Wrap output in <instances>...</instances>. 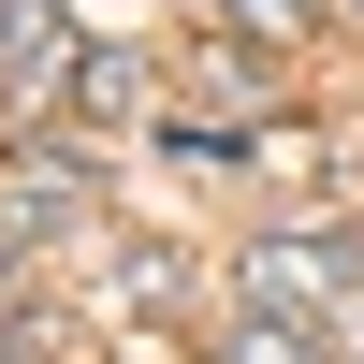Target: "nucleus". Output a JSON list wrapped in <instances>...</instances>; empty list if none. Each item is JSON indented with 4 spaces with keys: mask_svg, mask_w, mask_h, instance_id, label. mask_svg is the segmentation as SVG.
<instances>
[{
    "mask_svg": "<svg viewBox=\"0 0 364 364\" xmlns=\"http://www.w3.org/2000/svg\"><path fill=\"white\" fill-rule=\"evenodd\" d=\"M15 306H29V277H15V262H0V321H15Z\"/></svg>",
    "mask_w": 364,
    "mask_h": 364,
    "instance_id": "obj_7",
    "label": "nucleus"
},
{
    "mask_svg": "<svg viewBox=\"0 0 364 364\" xmlns=\"http://www.w3.org/2000/svg\"><path fill=\"white\" fill-rule=\"evenodd\" d=\"M219 364H336V350H321L291 306H262V321H233V336H219Z\"/></svg>",
    "mask_w": 364,
    "mask_h": 364,
    "instance_id": "obj_4",
    "label": "nucleus"
},
{
    "mask_svg": "<svg viewBox=\"0 0 364 364\" xmlns=\"http://www.w3.org/2000/svg\"><path fill=\"white\" fill-rule=\"evenodd\" d=\"M58 87H73L87 132H102V117H161V73H146L132 44H73V58H58Z\"/></svg>",
    "mask_w": 364,
    "mask_h": 364,
    "instance_id": "obj_2",
    "label": "nucleus"
},
{
    "mask_svg": "<svg viewBox=\"0 0 364 364\" xmlns=\"http://www.w3.org/2000/svg\"><path fill=\"white\" fill-rule=\"evenodd\" d=\"M336 291H364V248L336 219H277L248 248V306H291V321H306V306H336Z\"/></svg>",
    "mask_w": 364,
    "mask_h": 364,
    "instance_id": "obj_1",
    "label": "nucleus"
},
{
    "mask_svg": "<svg viewBox=\"0 0 364 364\" xmlns=\"http://www.w3.org/2000/svg\"><path fill=\"white\" fill-rule=\"evenodd\" d=\"M190 102H204V117H262V58L233 44V29H219V44H190Z\"/></svg>",
    "mask_w": 364,
    "mask_h": 364,
    "instance_id": "obj_3",
    "label": "nucleus"
},
{
    "mask_svg": "<svg viewBox=\"0 0 364 364\" xmlns=\"http://www.w3.org/2000/svg\"><path fill=\"white\" fill-rule=\"evenodd\" d=\"M73 350H87V336H73V321H29V306H15V321H0V364H73Z\"/></svg>",
    "mask_w": 364,
    "mask_h": 364,
    "instance_id": "obj_6",
    "label": "nucleus"
},
{
    "mask_svg": "<svg viewBox=\"0 0 364 364\" xmlns=\"http://www.w3.org/2000/svg\"><path fill=\"white\" fill-rule=\"evenodd\" d=\"M102 277L132 291V306H175V248H146V233H132V248H117V233H102Z\"/></svg>",
    "mask_w": 364,
    "mask_h": 364,
    "instance_id": "obj_5",
    "label": "nucleus"
}]
</instances>
